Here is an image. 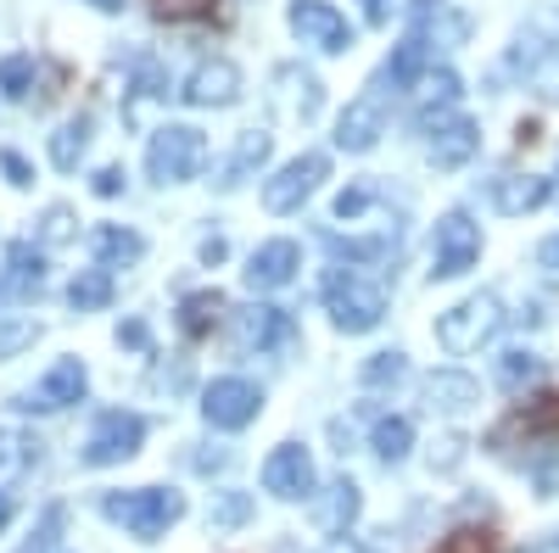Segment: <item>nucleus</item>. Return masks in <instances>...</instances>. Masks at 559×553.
<instances>
[{
  "label": "nucleus",
  "instance_id": "f257e3e1",
  "mask_svg": "<svg viewBox=\"0 0 559 553\" xmlns=\"http://www.w3.org/2000/svg\"><path fill=\"white\" fill-rule=\"evenodd\" d=\"M324 308H331V325L347 336H369L386 318V286L364 268H331L324 274Z\"/></svg>",
  "mask_w": 559,
  "mask_h": 553
},
{
  "label": "nucleus",
  "instance_id": "f03ea898",
  "mask_svg": "<svg viewBox=\"0 0 559 553\" xmlns=\"http://www.w3.org/2000/svg\"><path fill=\"white\" fill-rule=\"evenodd\" d=\"M102 515L112 526H123L140 542H157L179 515H185V497L174 486H134V492H107L102 497Z\"/></svg>",
  "mask_w": 559,
  "mask_h": 553
},
{
  "label": "nucleus",
  "instance_id": "7ed1b4c3",
  "mask_svg": "<svg viewBox=\"0 0 559 553\" xmlns=\"http://www.w3.org/2000/svg\"><path fill=\"white\" fill-rule=\"evenodd\" d=\"M202 163H207V141H202V129H191V123H163L152 134V146H146V173L157 184L197 179Z\"/></svg>",
  "mask_w": 559,
  "mask_h": 553
},
{
  "label": "nucleus",
  "instance_id": "20e7f679",
  "mask_svg": "<svg viewBox=\"0 0 559 553\" xmlns=\"http://www.w3.org/2000/svg\"><path fill=\"white\" fill-rule=\"evenodd\" d=\"M503 330V302L492 291H476V297H464L459 308H448L437 318V341L448 352H476L481 341H492Z\"/></svg>",
  "mask_w": 559,
  "mask_h": 553
},
{
  "label": "nucleus",
  "instance_id": "39448f33",
  "mask_svg": "<svg viewBox=\"0 0 559 553\" xmlns=\"http://www.w3.org/2000/svg\"><path fill=\"white\" fill-rule=\"evenodd\" d=\"M509 442H521L526 453L559 442V392H543V397L521 402L509 420H498L492 436H487V447H492V453H509Z\"/></svg>",
  "mask_w": 559,
  "mask_h": 553
},
{
  "label": "nucleus",
  "instance_id": "423d86ee",
  "mask_svg": "<svg viewBox=\"0 0 559 553\" xmlns=\"http://www.w3.org/2000/svg\"><path fill=\"white\" fill-rule=\"evenodd\" d=\"M481 257V229L471 224V213H442L437 236H431V280H459L471 274Z\"/></svg>",
  "mask_w": 559,
  "mask_h": 553
},
{
  "label": "nucleus",
  "instance_id": "0eeeda50",
  "mask_svg": "<svg viewBox=\"0 0 559 553\" xmlns=\"http://www.w3.org/2000/svg\"><path fill=\"white\" fill-rule=\"evenodd\" d=\"M140 442H146V420L129 413V408H107L102 420H96V431H90V442H84V465L90 470L123 465V458L140 453Z\"/></svg>",
  "mask_w": 559,
  "mask_h": 553
},
{
  "label": "nucleus",
  "instance_id": "6e6552de",
  "mask_svg": "<svg viewBox=\"0 0 559 553\" xmlns=\"http://www.w3.org/2000/svg\"><path fill=\"white\" fill-rule=\"evenodd\" d=\"M286 23H292V34L302 45H313V51H324V57L353 51V23L331 7V0H292Z\"/></svg>",
  "mask_w": 559,
  "mask_h": 553
},
{
  "label": "nucleus",
  "instance_id": "1a4fd4ad",
  "mask_svg": "<svg viewBox=\"0 0 559 553\" xmlns=\"http://www.w3.org/2000/svg\"><path fill=\"white\" fill-rule=\"evenodd\" d=\"M324 179H331V157H324V152H302V157H292L286 168L263 184V207L269 213H297Z\"/></svg>",
  "mask_w": 559,
  "mask_h": 553
},
{
  "label": "nucleus",
  "instance_id": "9d476101",
  "mask_svg": "<svg viewBox=\"0 0 559 553\" xmlns=\"http://www.w3.org/2000/svg\"><path fill=\"white\" fill-rule=\"evenodd\" d=\"M386 96H392V89L376 79L358 101H347V112L336 118V146L342 152H353V157L358 152H376V141L386 134Z\"/></svg>",
  "mask_w": 559,
  "mask_h": 553
},
{
  "label": "nucleus",
  "instance_id": "9b49d317",
  "mask_svg": "<svg viewBox=\"0 0 559 553\" xmlns=\"http://www.w3.org/2000/svg\"><path fill=\"white\" fill-rule=\"evenodd\" d=\"M202 413H207V425L213 431H247L258 413H263V392L241 375H224L202 392Z\"/></svg>",
  "mask_w": 559,
  "mask_h": 553
},
{
  "label": "nucleus",
  "instance_id": "f8f14e48",
  "mask_svg": "<svg viewBox=\"0 0 559 553\" xmlns=\"http://www.w3.org/2000/svg\"><path fill=\"white\" fill-rule=\"evenodd\" d=\"M419 129L431 134L426 152H431L437 168H464L481 152V129L471 118H459V112H431V118H419Z\"/></svg>",
  "mask_w": 559,
  "mask_h": 553
},
{
  "label": "nucleus",
  "instance_id": "ddd939ff",
  "mask_svg": "<svg viewBox=\"0 0 559 553\" xmlns=\"http://www.w3.org/2000/svg\"><path fill=\"white\" fill-rule=\"evenodd\" d=\"M263 492L286 497V503L313 497V458H308L302 442H280V447L263 458Z\"/></svg>",
  "mask_w": 559,
  "mask_h": 553
},
{
  "label": "nucleus",
  "instance_id": "4468645a",
  "mask_svg": "<svg viewBox=\"0 0 559 553\" xmlns=\"http://www.w3.org/2000/svg\"><path fill=\"white\" fill-rule=\"evenodd\" d=\"M84 392H90V375H84V363L79 358H62L51 375H45L34 392H23L17 397V408H34V413H57V408H73V402H84Z\"/></svg>",
  "mask_w": 559,
  "mask_h": 553
},
{
  "label": "nucleus",
  "instance_id": "2eb2a0df",
  "mask_svg": "<svg viewBox=\"0 0 559 553\" xmlns=\"http://www.w3.org/2000/svg\"><path fill=\"white\" fill-rule=\"evenodd\" d=\"M236 336H241L247 352H274V347H292V341H297V325H292L286 308L252 302V308H241V318H236Z\"/></svg>",
  "mask_w": 559,
  "mask_h": 553
},
{
  "label": "nucleus",
  "instance_id": "dca6fc26",
  "mask_svg": "<svg viewBox=\"0 0 559 553\" xmlns=\"http://www.w3.org/2000/svg\"><path fill=\"white\" fill-rule=\"evenodd\" d=\"M179 101H185V107H229V101H241V68L224 62V57L202 62L191 79H185Z\"/></svg>",
  "mask_w": 559,
  "mask_h": 553
},
{
  "label": "nucleus",
  "instance_id": "f3484780",
  "mask_svg": "<svg viewBox=\"0 0 559 553\" xmlns=\"http://www.w3.org/2000/svg\"><path fill=\"white\" fill-rule=\"evenodd\" d=\"M297 268H302V247L297 241H263L252 257H247V286L252 291H280V286H292L297 280Z\"/></svg>",
  "mask_w": 559,
  "mask_h": 553
},
{
  "label": "nucleus",
  "instance_id": "a211bd4d",
  "mask_svg": "<svg viewBox=\"0 0 559 553\" xmlns=\"http://www.w3.org/2000/svg\"><path fill=\"white\" fill-rule=\"evenodd\" d=\"M426 68H431V34L426 28H414L397 51L386 57V68H381V84H392V96L397 89H414L419 79H426Z\"/></svg>",
  "mask_w": 559,
  "mask_h": 553
},
{
  "label": "nucleus",
  "instance_id": "6ab92c4d",
  "mask_svg": "<svg viewBox=\"0 0 559 553\" xmlns=\"http://www.w3.org/2000/svg\"><path fill=\"white\" fill-rule=\"evenodd\" d=\"M548 196H554V179H537V173H503V179H492V207L509 213V218L537 213Z\"/></svg>",
  "mask_w": 559,
  "mask_h": 553
},
{
  "label": "nucleus",
  "instance_id": "aec40b11",
  "mask_svg": "<svg viewBox=\"0 0 559 553\" xmlns=\"http://www.w3.org/2000/svg\"><path fill=\"white\" fill-rule=\"evenodd\" d=\"M39 436L28 431H0V492H12L28 470H39Z\"/></svg>",
  "mask_w": 559,
  "mask_h": 553
},
{
  "label": "nucleus",
  "instance_id": "412c9836",
  "mask_svg": "<svg viewBox=\"0 0 559 553\" xmlns=\"http://www.w3.org/2000/svg\"><path fill=\"white\" fill-rule=\"evenodd\" d=\"M39 286H45V252L28 247V241H17L7 252V297L12 302H28V297H39Z\"/></svg>",
  "mask_w": 559,
  "mask_h": 553
},
{
  "label": "nucleus",
  "instance_id": "4be33fe9",
  "mask_svg": "<svg viewBox=\"0 0 559 553\" xmlns=\"http://www.w3.org/2000/svg\"><path fill=\"white\" fill-rule=\"evenodd\" d=\"M426 397H431V408H442V413H464V408L481 402V386L464 375V369H437V375L426 381Z\"/></svg>",
  "mask_w": 559,
  "mask_h": 553
},
{
  "label": "nucleus",
  "instance_id": "5701e85b",
  "mask_svg": "<svg viewBox=\"0 0 559 553\" xmlns=\"http://www.w3.org/2000/svg\"><path fill=\"white\" fill-rule=\"evenodd\" d=\"M269 146H274V141H269L263 129H247L241 141H236V152H229L224 173H218V184H224V191H236V184H241L252 168H263V163H269Z\"/></svg>",
  "mask_w": 559,
  "mask_h": 553
},
{
  "label": "nucleus",
  "instance_id": "b1692460",
  "mask_svg": "<svg viewBox=\"0 0 559 553\" xmlns=\"http://www.w3.org/2000/svg\"><path fill=\"white\" fill-rule=\"evenodd\" d=\"M140 252H146V241L134 236V229H123V224H102L96 229V263L112 274V268H123V263H140Z\"/></svg>",
  "mask_w": 559,
  "mask_h": 553
},
{
  "label": "nucleus",
  "instance_id": "393cba45",
  "mask_svg": "<svg viewBox=\"0 0 559 553\" xmlns=\"http://www.w3.org/2000/svg\"><path fill=\"white\" fill-rule=\"evenodd\" d=\"M353 515H358V481L342 476V481L324 486V497H319V526H324V531H347Z\"/></svg>",
  "mask_w": 559,
  "mask_h": 553
},
{
  "label": "nucleus",
  "instance_id": "a878e982",
  "mask_svg": "<svg viewBox=\"0 0 559 553\" xmlns=\"http://www.w3.org/2000/svg\"><path fill=\"white\" fill-rule=\"evenodd\" d=\"M218 313H224V297L218 291H191V297H179V330L202 341L213 325H218Z\"/></svg>",
  "mask_w": 559,
  "mask_h": 553
},
{
  "label": "nucleus",
  "instance_id": "bb28decb",
  "mask_svg": "<svg viewBox=\"0 0 559 553\" xmlns=\"http://www.w3.org/2000/svg\"><path fill=\"white\" fill-rule=\"evenodd\" d=\"M84 152H90V118L79 112V118H68V123L51 134V163H57L62 173H73Z\"/></svg>",
  "mask_w": 559,
  "mask_h": 553
},
{
  "label": "nucleus",
  "instance_id": "cd10ccee",
  "mask_svg": "<svg viewBox=\"0 0 559 553\" xmlns=\"http://www.w3.org/2000/svg\"><path fill=\"white\" fill-rule=\"evenodd\" d=\"M548 57H554V34H548V23H532V28H521L515 51H509V68H515V73H537Z\"/></svg>",
  "mask_w": 559,
  "mask_h": 553
},
{
  "label": "nucleus",
  "instance_id": "c85d7f7f",
  "mask_svg": "<svg viewBox=\"0 0 559 553\" xmlns=\"http://www.w3.org/2000/svg\"><path fill=\"white\" fill-rule=\"evenodd\" d=\"M68 302H73V313H96V308H107L112 302V274L96 263V268H84L79 280L68 286Z\"/></svg>",
  "mask_w": 559,
  "mask_h": 553
},
{
  "label": "nucleus",
  "instance_id": "c756f323",
  "mask_svg": "<svg viewBox=\"0 0 559 553\" xmlns=\"http://www.w3.org/2000/svg\"><path fill=\"white\" fill-rule=\"evenodd\" d=\"M408 447H414V425L403 420V413H386V420H376V453L386 458V465L408 458Z\"/></svg>",
  "mask_w": 559,
  "mask_h": 553
},
{
  "label": "nucleus",
  "instance_id": "7c9ffc66",
  "mask_svg": "<svg viewBox=\"0 0 559 553\" xmlns=\"http://www.w3.org/2000/svg\"><path fill=\"white\" fill-rule=\"evenodd\" d=\"M34 89V57H23V51H12V57H0V96H12V101H23Z\"/></svg>",
  "mask_w": 559,
  "mask_h": 553
},
{
  "label": "nucleus",
  "instance_id": "2f4dec72",
  "mask_svg": "<svg viewBox=\"0 0 559 553\" xmlns=\"http://www.w3.org/2000/svg\"><path fill=\"white\" fill-rule=\"evenodd\" d=\"M62 520H68V515H62V503H51V509L39 515V531H34L17 553H57V548H62Z\"/></svg>",
  "mask_w": 559,
  "mask_h": 553
},
{
  "label": "nucleus",
  "instance_id": "473e14b6",
  "mask_svg": "<svg viewBox=\"0 0 559 553\" xmlns=\"http://www.w3.org/2000/svg\"><path fill=\"white\" fill-rule=\"evenodd\" d=\"M537 375H543V363H537V352H526V347L503 352V363H498V381H503V386H526V381H537Z\"/></svg>",
  "mask_w": 559,
  "mask_h": 553
},
{
  "label": "nucleus",
  "instance_id": "72a5a7b5",
  "mask_svg": "<svg viewBox=\"0 0 559 553\" xmlns=\"http://www.w3.org/2000/svg\"><path fill=\"white\" fill-rule=\"evenodd\" d=\"M437 553H498V537H492L487 526H464V531L442 537V548H437Z\"/></svg>",
  "mask_w": 559,
  "mask_h": 553
},
{
  "label": "nucleus",
  "instance_id": "f704fd0d",
  "mask_svg": "<svg viewBox=\"0 0 559 553\" xmlns=\"http://www.w3.org/2000/svg\"><path fill=\"white\" fill-rule=\"evenodd\" d=\"M408 375L403 352H376V363H364V386H397Z\"/></svg>",
  "mask_w": 559,
  "mask_h": 553
},
{
  "label": "nucleus",
  "instance_id": "c9c22d12",
  "mask_svg": "<svg viewBox=\"0 0 559 553\" xmlns=\"http://www.w3.org/2000/svg\"><path fill=\"white\" fill-rule=\"evenodd\" d=\"M247 515H252V497H247V492H224V497L213 503V531H236Z\"/></svg>",
  "mask_w": 559,
  "mask_h": 553
},
{
  "label": "nucleus",
  "instance_id": "e433bc0d",
  "mask_svg": "<svg viewBox=\"0 0 559 553\" xmlns=\"http://www.w3.org/2000/svg\"><path fill=\"white\" fill-rule=\"evenodd\" d=\"M34 341H39V325H34V318H12V325H0V363L17 358V352L34 347Z\"/></svg>",
  "mask_w": 559,
  "mask_h": 553
},
{
  "label": "nucleus",
  "instance_id": "4c0bfd02",
  "mask_svg": "<svg viewBox=\"0 0 559 553\" xmlns=\"http://www.w3.org/2000/svg\"><path fill=\"white\" fill-rule=\"evenodd\" d=\"M152 12L168 23H202V17H213V0H152Z\"/></svg>",
  "mask_w": 559,
  "mask_h": 553
},
{
  "label": "nucleus",
  "instance_id": "58836bf2",
  "mask_svg": "<svg viewBox=\"0 0 559 553\" xmlns=\"http://www.w3.org/2000/svg\"><path fill=\"white\" fill-rule=\"evenodd\" d=\"M73 236V213L68 207H45V218H39V241L45 247H62Z\"/></svg>",
  "mask_w": 559,
  "mask_h": 553
},
{
  "label": "nucleus",
  "instance_id": "ea45409f",
  "mask_svg": "<svg viewBox=\"0 0 559 553\" xmlns=\"http://www.w3.org/2000/svg\"><path fill=\"white\" fill-rule=\"evenodd\" d=\"M369 202H376V191H369V184H347V191L336 196V218H342V224H358Z\"/></svg>",
  "mask_w": 559,
  "mask_h": 553
},
{
  "label": "nucleus",
  "instance_id": "a19ab883",
  "mask_svg": "<svg viewBox=\"0 0 559 553\" xmlns=\"http://www.w3.org/2000/svg\"><path fill=\"white\" fill-rule=\"evenodd\" d=\"M0 173H7V184H17V191H28V184H34L28 157H23V152H12V146H0Z\"/></svg>",
  "mask_w": 559,
  "mask_h": 553
},
{
  "label": "nucleus",
  "instance_id": "79ce46f5",
  "mask_svg": "<svg viewBox=\"0 0 559 553\" xmlns=\"http://www.w3.org/2000/svg\"><path fill=\"white\" fill-rule=\"evenodd\" d=\"M118 347H134V352H152V330L140 325V318H129V325H118Z\"/></svg>",
  "mask_w": 559,
  "mask_h": 553
},
{
  "label": "nucleus",
  "instance_id": "37998d69",
  "mask_svg": "<svg viewBox=\"0 0 559 553\" xmlns=\"http://www.w3.org/2000/svg\"><path fill=\"white\" fill-rule=\"evenodd\" d=\"M123 179H129V173L112 163V168H102L96 179H90V191H96V196H118V191H123Z\"/></svg>",
  "mask_w": 559,
  "mask_h": 553
},
{
  "label": "nucleus",
  "instance_id": "c03bdc74",
  "mask_svg": "<svg viewBox=\"0 0 559 553\" xmlns=\"http://www.w3.org/2000/svg\"><path fill=\"white\" fill-rule=\"evenodd\" d=\"M224 252H229V247H224L218 236H207V241H202V263H224Z\"/></svg>",
  "mask_w": 559,
  "mask_h": 553
},
{
  "label": "nucleus",
  "instance_id": "a18cd8bd",
  "mask_svg": "<svg viewBox=\"0 0 559 553\" xmlns=\"http://www.w3.org/2000/svg\"><path fill=\"white\" fill-rule=\"evenodd\" d=\"M364 12H369V23H386L392 17V0H364Z\"/></svg>",
  "mask_w": 559,
  "mask_h": 553
},
{
  "label": "nucleus",
  "instance_id": "49530a36",
  "mask_svg": "<svg viewBox=\"0 0 559 553\" xmlns=\"http://www.w3.org/2000/svg\"><path fill=\"white\" fill-rule=\"evenodd\" d=\"M537 257H543V268H559V236H554V241H543V252H537Z\"/></svg>",
  "mask_w": 559,
  "mask_h": 553
},
{
  "label": "nucleus",
  "instance_id": "de8ad7c7",
  "mask_svg": "<svg viewBox=\"0 0 559 553\" xmlns=\"http://www.w3.org/2000/svg\"><path fill=\"white\" fill-rule=\"evenodd\" d=\"M324 553H369V548H364V542H331Z\"/></svg>",
  "mask_w": 559,
  "mask_h": 553
},
{
  "label": "nucleus",
  "instance_id": "09e8293b",
  "mask_svg": "<svg viewBox=\"0 0 559 553\" xmlns=\"http://www.w3.org/2000/svg\"><path fill=\"white\" fill-rule=\"evenodd\" d=\"M96 12H123V0H90Z\"/></svg>",
  "mask_w": 559,
  "mask_h": 553
},
{
  "label": "nucleus",
  "instance_id": "8fccbe9b",
  "mask_svg": "<svg viewBox=\"0 0 559 553\" xmlns=\"http://www.w3.org/2000/svg\"><path fill=\"white\" fill-rule=\"evenodd\" d=\"M7 520H12V497H7V492H0V526H7Z\"/></svg>",
  "mask_w": 559,
  "mask_h": 553
},
{
  "label": "nucleus",
  "instance_id": "3c124183",
  "mask_svg": "<svg viewBox=\"0 0 559 553\" xmlns=\"http://www.w3.org/2000/svg\"><path fill=\"white\" fill-rule=\"evenodd\" d=\"M537 553H559V531H554V537H548V542H543Z\"/></svg>",
  "mask_w": 559,
  "mask_h": 553
}]
</instances>
